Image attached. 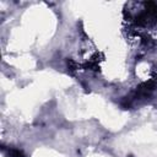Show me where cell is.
<instances>
[{
  "mask_svg": "<svg viewBox=\"0 0 157 157\" xmlns=\"http://www.w3.org/2000/svg\"><path fill=\"white\" fill-rule=\"evenodd\" d=\"M9 156L10 157H25V155L20 150H15V148L9 150Z\"/></svg>",
  "mask_w": 157,
  "mask_h": 157,
  "instance_id": "6da1fadb",
  "label": "cell"
}]
</instances>
